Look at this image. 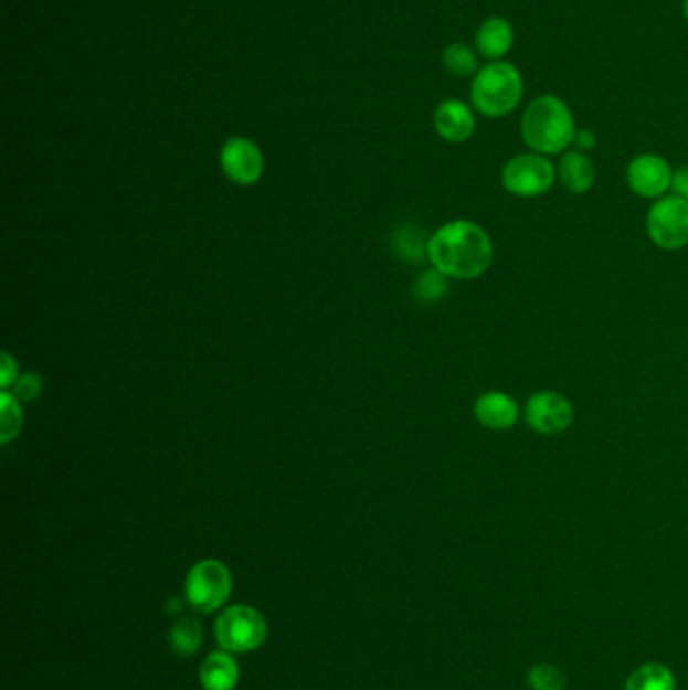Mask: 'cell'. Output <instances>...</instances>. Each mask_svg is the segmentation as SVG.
Returning a JSON list of instances; mask_svg holds the SVG:
<instances>
[{
	"mask_svg": "<svg viewBox=\"0 0 688 690\" xmlns=\"http://www.w3.org/2000/svg\"><path fill=\"white\" fill-rule=\"evenodd\" d=\"M493 258L495 248L489 233L480 224L465 219L443 224L428 241L432 267L451 279H477L490 269Z\"/></svg>",
	"mask_w": 688,
	"mask_h": 690,
	"instance_id": "1",
	"label": "cell"
},
{
	"mask_svg": "<svg viewBox=\"0 0 688 690\" xmlns=\"http://www.w3.org/2000/svg\"><path fill=\"white\" fill-rule=\"evenodd\" d=\"M575 119L558 95H541L527 106L521 119V138L537 153L565 152L575 140Z\"/></svg>",
	"mask_w": 688,
	"mask_h": 690,
	"instance_id": "2",
	"label": "cell"
},
{
	"mask_svg": "<svg viewBox=\"0 0 688 690\" xmlns=\"http://www.w3.org/2000/svg\"><path fill=\"white\" fill-rule=\"evenodd\" d=\"M526 94V82L514 63L490 61L470 83V104L480 116L497 119L515 112Z\"/></svg>",
	"mask_w": 688,
	"mask_h": 690,
	"instance_id": "3",
	"label": "cell"
},
{
	"mask_svg": "<svg viewBox=\"0 0 688 690\" xmlns=\"http://www.w3.org/2000/svg\"><path fill=\"white\" fill-rule=\"evenodd\" d=\"M558 170L543 153H519L502 166L501 184L519 199H537L555 184Z\"/></svg>",
	"mask_w": 688,
	"mask_h": 690,
	"instance_id": "4",
	"label": "cell"
},
{
	"mask_svg": "<svg viewBox=\"0 0 688 690\" xmlns=\"http://www.w3.org/2000/svg\"><path fill=\"white\" fill-rule=\"evenodd\" d=\"M233 577L224 563L216 560H202L192 565L187 577L188 604L202 614L221 609L231 597Z\"/></svg>",
	"mask_w": 688,
	"mask_h": 690,
	"instance_id": "5",
	"label": "cell"
},
{
	"mask_svg": "<svg viewBox=\"0 0 688 690\" xmlns=\"http://www.w3.org/2000/svg\"><path fill=\"white\" fill-rule=\"evenodd\" d=\"M267 638V624L257 609L233 606L222 612L216 620V640L222 650L231 655H245L257 650Z\"/></svg>",
	"mask_w": 688,
	"mask_h": 690,
	"instance_id": "6",
	"label": "cell"
},
{
	"mask_svg": "<svg viewBox=\"0 0 688 690\" xmlns=\"http://www.w3.org/2000/svg\"><path fill=\"white\" fill-rule=\"evenodd\" d=\"M646 233L663 251H680L688 245V202L675 194L654 200L646 216Z\"/></svg>",
	"mask_w": 688,
	"mask_h": 690,
	"instance_id": "7",
	"label": "cell"
},
{
	"mask_svg": "<svg viewBox=\"0 0 688 690\" xmlns=\"http://www.w3.org/2000/svg\"><path fill=\"white\" fill-rule=\"evenodd\" d=\"M527 426L537 434L543 436H555L565 433L573 421H575V410L570 399H565L560 392L553 390H541L527 400L523 410Z\"/></svg>",
	"mask_w": 688,
	"mask_h": 690,
	"instance_id": "8",
	"label": "cell"
},
{
	"mask_svg": "<svg viewBox=\"0 0 688 690\" xmlns=\"http://www.w3.org/2000/svg\"><path fill=\"white\" fill-rule=\"evenodd\" d=\"M675 170L666 162L663 156L656 153H641L632 158L626 180L632 192L641 199L658 200L666 197L673 187Z\"/></svg>",
	"mask_w": 688,
	"mask_h": 690,
	"instance_id": "9",
	"label": "cell"
},
{
	"mask_svg": "<svg viewBox=\"0 0 688 690\" xmlns=\"http://www.w3.org/2000/svg\"><path fill=\"white\" fill-rule=\"evenodd\" d=\"M221 168L239 187H253L265 170V158L257 144L248 138H231L222 146Z\"/></svg>",
	"mask_w": 688,
	"mask_h": 690,
	"instance_id": "10",
	"label": "cell"
},
{
	"mask_svg": "<svg viewBox=\"0 0 688 690\" xmlns=\"http://www.w3.org/2000/svg\"><path fill=\"white\" fill-rule=\"evenodd\" d=\"M473 412L483 428L495 431V433L511 431L521 416V410L517 406L514 396H509L501 390H490L480 394Z\"/></svg>",
	"mask_w": 688,
	"mask_h": 690,
	"instance_id": "11",
	"label": "cell"
},
{
	"mask_svg": "<svg viewBox=\"0 0 688 690\" xmlns=\"http://www.w3.org/2000/svg\"><path fill=\"white\" fill-rule=\"evenodd\" d=\"M475 112L461 99H444L434 112V129L444 141L463 144L475 134Z\"/></svg>",
	"mask_w": 688,
	"mask_h": 690,
	"instance_id": "12",
	"label": "cell"
},
{
	"mask_svg": "<svg viewBox=\"0 0 688 690\" xmlns=\"http://www.w3.org/2000/svg\"><path fill=\"white\" fill-rule=\"evenodd\" d=\"M514 24L502 17H490L478 26L475 47L480 57L502 61V57L514 49Z\"/></svg>",
	"mask_w": 688,
	"mask_h": 690,
	"instance_id": "13",
	"label": "cell"
},
{
	"mask_svg": "<svg viewBox=\"0 0 688 690\" xmlns=\"http://www.w3.org/2000/svg\"><path fill=\"white\" fill-rule=\"evenodd\" d=\"M558 176L563 188L572 194H585L588 190H592L595 182V168L592 160L583 152L563 153L558 168Z\"/></svg>",
	"mask_w": 688,
	"mask_h": 690,
	"instance_id": "14",
	"label": "cell"
},
{
	"mask_svg": "<svg viewBox=\"0 0 688 690\" xmlns=\"http://www.w3.org/2000/svg\"><path fill=\"white\" fill-rule=\"evenodd\" d=\"M204 690H234L239 684V665L231 652H212L200 667Z\"/></svg>",
	"mask_w": 688,
	"mask_h": 690,
	"instance_id": "15",
	"label": "cell"
},
{
	"mask_svg": "<svg viewBox=\"0 0 688 690\" xmlns=\"http://www.w3.org/2000/svg\"><path fill=\"white\" fill-rule=\"evenodd\" d=\"M626 690H677V682L670 668L648 662L632 672Z\"/></svg>",
	"mask_w": 688,
	"mask_h": 690,
	"instance_id": "16",
	"label": "cell"
},
{
	"mask_svg": "<svg viewBox=\"0 0 688 690\" xmlns=\"http://www.w3.org/2000/svg\"><path fill=\"white\" fill-rule=\"evenodd\" d=\"M23 428V410L21 402L9 390L0 394V443L9 445Z\"/></svg>",
	"mask_w": 688,
	"mask_h": 690,
	"instance_id": "17",
	"label": "cell"
},
{
	"mask_svg": "<svg viewBox=\"0 0 688 690\" xmlns=\"http://www.w3.org/2000/svg\"><path fill=\"white\" fill-rule=\"evenodd\" d=\"M443 65L453 77H475L478 71L477 51L465 43H453L444 49Z\"/></svg>",
	"mask_w": 688,
	"mask_h": 690,
	"instance_id": "18",
	"label": "cell"
},
{
	"mask_svg": "<svg viewBox=\"0 0 688 690\" xmlns=\"http://www.w3.org/2000/svg\"><path fill=\"white\" fill-rule=\"evenodd\" d=\"M202 644V626L199 620L182 618L176 622L172 633H170V646L178 656H192L199 652Z\"/></svg>",
	"mask_w": 688,
	"mask_h": 690,
	"instance_id": "19",
	"label": "cell"
},
{
	"mask_svg": "<svg viewBox=\"0 0 688 690\" xmlns=\"http://www.w3.org/2000/svg\"><path fill=\"white\" fill-rule=\"evenodd\" d=\"M428 241L431 238H426L419 229L404 226L394 236V248L404 261L419 263L422 258L428 257Z\"/></svg>",
	"mask_w": 688,
	"mask_h": 690,
	"instance_id": "20",
	"label": "cell"
},
{
	"mask_svg": "<svg viewBox=\"0 0 688 690\" xmlns=\"http://www.w3.org/2000/svg\"><path fill=\"white\" fill-rule=\"evenodd\" d=\"M448 277L438 269L432 267L431 270L422 273L419 282L414 283V297L421 304H436L441 301L446 291H448Z\"/></svg>",
	"mask_w": 688,
	"mask_h": 690,
	"instance_id": "21",
	"label": "cell"
},
{
	"mask_svg": "<svg viewBox=\"0 0 688 690\" xmlns=\"http://www.w3.org/2000/svg\"><path fill=\"white\" fill-rule=\"evenodd\" d=\"M527 684L531 690H563L565 675L553 665H536L527 672Z\"/></svg>",
	"mask_w": 688,
	"mask_h": 690,
	"instance_id": "22",
	"label": "cell"
},
{
	"mask_svg": "<svg viewBox=\"0 0 688 690\" xmlns=\"http://www.w3.org/2000/svg\"><path fill=\"white\" fill-rule=\"evenodd\" d=\"M43 394V380L35 372H27L19 378V382L14 384V396L19 402H36Z\"/></svg>",
	"mask_w": 688,
	"mask_h": 690,
	"instance_id": "23",
	"label": "cell"
},
{
	"mask_svg": "<svg viewBox=\"0 0 688 690\" xmlns=\"http://www.w3.org/2000/svg\"><path fill=\"white\" fill-rule=\"evenodd\" d=\"M19 365L14 362V358H12L11 353H2L0 355V388L2 390H9V388L14 386L17 382H19Z\"/></svg>",
	"mask_w": 688,
	"mask_h": 690,
	"instance_id": "24",
	"label": "cell"
},
{
	"mask_svg": "<svg viewBox=\"0 0 688 690\" xmlns=\"http://www.w3.org/2000/svg\"><path fill=\"white\" fill-rule=\"evenodd\" d=\"M673 194L678 197V199L687 200L688 202V166H682V168H678L675 170V176H673Z\"/></svg>",
	"mask_w": 688,
	"mask_h": 690,
	"instance_id": "25",
	"label": "cell"
},
{
	"mask_svg": "<svg viewBox=\"0 0 688 690\" xmlns=\"http://www.w3.org/2000/svg\"><path fill=\"white\" fill-rule=\"evenodd\" d=\"M575 148H578V152H592L595 148V136L594 131H590V129H578V134H575Z\"/></svg>",
	"mask_w": 688,
	"mask_h": 690,
	"instance_id": "26",
	"label": "cell"
},
{
	"mask_svg": "<svg viewBox=\"0 0 688 690\" xmlns=\"http://www.w3.org/2000/svg\"><path fill=\"white\" fill-rule=\"evenodd\" d=\"M682 11H685V19L688 21V0H685V7H682Z\"/></svg>",
	"mask_w": 688,
	"mask_h": 690,
	"instance_id": "27",
	"label": "cell"
}]
</instances>
